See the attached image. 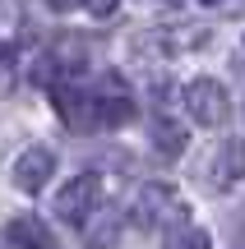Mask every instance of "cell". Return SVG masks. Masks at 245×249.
Instances as JSON below:
<instances>
[{
    "label": "cell",
    "mask_w": 245,
    "mask_h": 249,
    "mask_svg": "<svg viewBox=\"0 0 245 249\" xmlns=\"http://www.w3.org/2000/svg\"><path fill=\"white\" fill-rule=\"evenodd\" d=\"M14 23H19V9L9 5V0H0V33H9Z\"/></svg>",
    "instance_id": "cell-12"
},
{
    "label": "cell",
    "mask_w": 245,
    "mask_h": 249,
    "mask_svg": "<svg viewBox=\"0 0 245 249\" xmlns=\"http://www.w3.org/2000/svg\"><path fill=\"white\" fill-rule=\"evenodd\" d=\"M130 51H134V60H144V65H167V60H176V55L185 51V42H181L176 28H148V33L130 37Z\"/></svg>",
    "instance_id": "cell-6"
},
{
    "label": "cell",
    "mask_w": 245,
    "mask_h": 249,
    "mask_svg": "<svg viewBox=\"0 0 245 249\" xmlns=\"http://www.w3.org/2000/svg\"><path fill=\"white\" fill-rule=\"evenodd\" d=\"M144 124H148V139H153V148L162 152V157H181V152L190 148V129H185L171 111H153Z\"/></svg>",
    "instance_id": "cell-8"
},
{
    "label": "cell",
    "mask_w": 245,
    "mask_h": 249,
    "mask_svg": "<svg viewBox=\"0 0 245 249\" xmlns=\"http://www.w3.org/2000/svg\"><path fill=\"white\" fill-rule=\"evenodd\" d=\"M83 9H88L93 18H111L120 9V0H83Z\"/></svg>",
    "instance_id": "cell-11"
},
{
    "label": "cell",
    "mask_w": 245,
    "mask_h": 249,
    "mask_svg": "<svg viewBox=\"0 0 245 249\" xmlns=\"http://www.w3.org/2000/svg\"><path fill=\"white\" fill-rule=\"evenodd\" d=\"M204 5H231V0H204Z\"/></svg>",
    "instance_id": "cell-14"
},
{
    "label": "cell",
    "mask_w": 245,
    "mask_h": 249,
    "mask_svg": "<svg viewBox=\"0 0 245 249\" xmlns=\"http://www.w3.org/2000/svg\"><path fill=\"white\" fill-rule=\"evenodd\" d=\"M181 107L185 116L194 124H208V129H218V124L231 120V92L222 88L218 79H208V74H199V79H190L181 88Z\"/></svg>",
    "instance_id": "cell-2"
},
{
    "label": "cell",
    "mask_w": 245,
    "mask_h": 249,
    "mask_svg": "<svg viewBox=\"0 0 245 249\" xmlns=\"http://www.w3.org/2000/svg\"><path fill=\"white\" fill-rule=\"evenodd\" d=\"M46 5H51V9H56V14H70V9H79V5H83V0H46Z\"/></svg>",
    "instance_id": "cell-13"
},
{
    "label": "cell",
    "mask_w": 245,
    "mask_h": 249,
    "mask_svg": "<svg viewBox=\"0 0 245 249\" xmlns=\"http://www.w3.org/2000/svg\"><path fill=\"white\" fill-rule=\"evenodd\" d=\"M130 213H134V222L144 226V231H167V226L185 222L181 194H176L171 185H162V180L139 185V189H134V203H130Z\"/></svg>",
    "instance_id": "cell-1"
},
{
    "label": "cell",
    "mask_w": 245,
    "mask_h": 249,
    "mask_svg": "<svg viewBox=\"0 0 245 249\" xmlns=\"http://www.w3.org/2000/svg\"><path fill=\"white\" fill-rule=\"evenodd\" d=\"M5 249H56V235L42 217H9L5 226Z\"/></svg>",
    "instance_id": "cell-9"
},
{
    "label": "cell",
    "mask_w": 245,
    "mask_h": 249,
    "mask_svg": "<svg viewBox=\"0 0 245 249\" xmlns=\"http://www.w3.org/2000/svg\"><path fill=\"white\" fill-rule=\"evenodd\" d=\"M194 180H199L208 194H231L241 185V139L218 143L213 152H204L194 161Z\"/></svg>",
    "instance_id": "cell-3"
},
{
    "label": "cell",
    "mask_w": 245,
    "mask_h": 249,
    "mask_svg": "<svg viewBox=\"0 0 245 249\" xmlns=\"http://www.w3.org/2000/svg\"><path fill=\"white\" fill-rule=\"evenodd\" d=\"M162 5H185V0H162Z\"/></svg>",
    "instance_id": "cell-15"
},
{
    "label": "cell",
    "mask_w": 245,
    "mask_h": 249,
    "mask_svg": "<svg viewBox=\"0 0 245 249\" xmlns=\"http://www.w3.org/2000/svg\"><path fill=\"white\" fill-rule=\"evenodd\" d=\"M167 249H213V240H208L204 226L176 222V226H167Z\"/></svg>",
    "instance_id": "cell-10"
},
{
    "label": "cell",
    "mask_w": 245,
    "mask_h": 249,
    "mask_svg": "<svg viewBox=\"0 0 245 249\" xmlns=\"http://www.w3.org/2000/svg\"><path fill=\"white\" fill-rule=\"evenodd\" d=\"M51 176H56V152L51 148L33 143V148L19 152V161H14V189L19 194H42L51 185Z\"/></svg>",
    "instance_id": "cell-5"
},
{
    "label": "cell",
    "mask_w": 245,
    "mask_h": 249,
    "mask_svg": "<svg viewBox=\"0 0 245 249\" xmlns=\"http://www.w3.org/2000/svg\"><path fill=\"white\" fill-rule=\"evenodd\" d=\"M102 189H107V185H102L97 171H79V176H70V180H65V189L56 194V217L70 222V226H79L83 217L102 203Z\"/></svg>",
    "instance_id": "cell-4"
},
{
    "label": "cell",
    "mask_w": 245,
    "mask_h": 249,
    "mask_svg": "<svg viewBox=\"0 0 245 249\" xmlns=\"http://www.w3.org/2000/svg\"><path fill=\"white\" fill-rule=\"evenodd\" d=\"M79 226H83V245L88 249H111L120 240V231H125V217H120L116 203H97Z\"/></svg>",
    "instance_id": "cell-7"
}]
</instances>
